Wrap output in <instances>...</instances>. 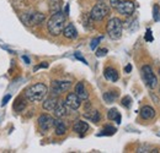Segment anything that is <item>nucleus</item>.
I'll list each match as a JSON object with an SVG mask.
<instances>
[{"mask_svg":"<svg viewBox=\"0 0 160 153\" xmlns=\"http://www.w3.org/2000/svg\"><path fill=\"white\" fill-rule=\"evenodd\" d=\"M64 25H65V15L62 11H57L48 20L47 27L52 36H58L63 32Z\"/></svg>","mask_w":160,"mask_h":153,"instance_id":"nucleus-1","label":"nucleus"},{"mask_svg":"<svg viewBox=\"0 0 160 153\" xmlns=\"http://www.w3.org/2000/svg\"><path fill=\"white\" fill-rule=\"evenodd\" d=\"M47 93H48V87L44 83H36L30 86L25 91V97L30 102H41L44 99Z\"/></svg>","mask_w":160,"mask_h":153,"instance_id":"nucleus-2","label":"nucleus"},{"mask_svg":"<svg viewBox=\"0 0 160 153\" xmlns=\"http://www.w3.org/2000/svg\"><path fill=\"white\" fill-rule=\"evenodd\" d=\"M122 21L117 17H112L107 22V33L110 36V38L112 39H120L122 37Z\"/></svg>","mask_w":160,"mask_h":153,"instance_id":"nucleus-3","label":"nucleus"},{"mask_svg":"<svg viewBox=\"0 0 160 153\" xmlns=\"http://www.w3.org/2000/svg\"><path fill=\"white\" fill-rule=\"evenodd\" d=\"M20 19L26 26H36L42 23L46 20V16L41 12H25L21 15Z\"/></svg>","mask_w":160,"mask_h":153,"instance_id":"nucleus-4","label":"nucleus"},{"mask_svg":"<svg viewBox=\"0 0 160 153\" xmlns=\"http://www.w3.org/2000/svg\"><path fill=\"white\" fill-rule=\"evenodd\" d=\"M142 75H143V78H144V81H145V83H147V86L149 88H152V90L157 88V86H158V78L155 76L153 69L149 65H144L142 67Z\"/></svg>","mask_w":160,"mask_h":153,"instance_id":"nucleus-5","label":"nucleus"},{"mask_svg":"<svg viewBox=\"0 0 160 153\" xmlns=\"http://www.w3.org/2000/svg\"><path fill=\"white\" fill-rule=\"evenodd\" d=\"M108 12H110V7L103 2H99L91 9L90 17L95 21H101L108 15Z\"/></svg>","mask_w":160,"mask_h":153,"instance_id":"nucleus-6","label":"nucleus"},{"mask_svg":"<svg viewBox=\"0 0 160 153\" xmlns=\"http://www.w3.org/2000/svg\"><path fill=\"white\" fill-rule=\"evenodd\" d=\"M72 86V82L70 81H53L52 85H51V92H52V96H59L60 93L68 91Z\"/></svg>","mask_w":160,"mask_h":153,"instance_id":"nucleus-7","label":"nucleus"},{"mask_svg":"<svg viewBox=\"0 0 160 153\" xmlns=\"http://www.w3.org/2000/svg\"><path fill=\"white\" fill-rule=\"evenodd\" d=\"M134 9H136V6H134L133 1H128V0L122 1L120 5L116 7V10L120 12L121 15H124V16L132 15L134 12Z\"/></svg>","mask_w":160,"mask_h":153,"instance_id":"nucleus-8","label":"nucleus"},{"mask_svg":"<svg viewBox=\"0 0 160 153\" xmlns=\"http://www.w3.org/2000/svg\"><path fill=\"white\" fill-rule=\"evenodd\" d=\"M54 124V119L48 114H42L38 118V126L42 131H48L49 129H52Z\"/></svg>","mask_w":160,"mask_h":153,"instance_id":"nucleus-9","label":"nucleus"},{"mask_svg":"<svg viewBox=\"0 0 160 153\" xmlns=\"http://www.w3.org/2000/svg\"><path fill=\"white\" fill-rule=\"evenodd\" d=\"M64 103H65V105L68 108L75 110V109H78L80 105H81V99L75 93H69L67 96V98H65V102Z\"/></svg>","mask_w":160,"mask_h":153,"instance_id":"nucleus-10","label":"nucleus"},{"mask_svg":"<svg viewBox=\"0 0 160 153\" xmlns=\"http://www.w3.org/2000/svg\"><path fill=\"white\" fill-rule=\"evenodd\" d=\"M62 33L64 35L65 38H68V39H75L78 37V31H77V28L74 27L73 23H68L67 26H64Z\"/></svg>","mask_w":160,"mask_h":153,"instance_id":"nucleus-11","label":"nucleus"},{"mask_svg":"<svg viewBox=\"0 0 160 153\" xmlns=\"http://www.w3.org/2000/svg\"><path fill=\"white\" fill-rule=\"evenodd\" d=\"M58 97L57 96H51L48 97L44 102H43V109L47 110V112H53V109L57 107L58 104Z\"/></svg>","mask_w":160,"mask_h":153,"instance_id":"nucleus-12","label":"nucleus"},{"mask_svg":"<svg viewBox=\"0 0 160 153\" xmlns=\"http://www.w3.org/2000/svg\"><path fill=\"white\" fill-rule=\"evenodd\" d=\"M73 130H74L77 134H79L80 136H82V135L89 130V125H88V123H85V121H82V120H78V121L73 125Z\"/></svg>","mask_w":160,"mask_h":153,"instance_id":"nucleus-13","label":"nucleus"},{"mask_svg":"<svg viewBox=\"0 0 160 153\" xmlns=\"http://www.w3.org/2000/svg\"><path fill=\"white\" fill-rule=\"evenodd\" d=\"M53 113H54V116L58 118V119H62L67 115V105L64 102H58L57 107L53 109Z\"/></svg>","mask_w":160,"mask_h":153,"instance_id":"nucleus-14","label":"nucleus"},{"mask_svg":"<svg viewBox=\"0 0 160 153\" xmlns=\"http://www.w3.org/2000/svg\"><path fill=\"white\" fill-rule=\"evenodd\" d=\"M75 95L79 97L81 100H86L88 99V92L85 90V86H84V82H78L77 86H75Z\"/></svg>","mask_w":160,"mask_h":153,"instance_id":"nucleus-15","label":"nucleus"},{"mask_svg":"<svg viewBox=\"0 0 160 153\" xmlns=\"http://www.w3.org/2000/svg\"><path fill=\"white\" fill-rule=\"evenodd\" d=\"M103 75H105V78L106 80H108V81H111V82H116L117 80H118V72L113 69V67H107V69H105V72H103Z\"/></svg>","mask_w":160,"mask_h":153,"instance_id":"nucleus-16","label":"nucleus"},{"mask_svg":"<svg viewBox=\"0 0 160 153\" xmlns=\"http://www.w3.org/2000/svg\"><path fill=\"white\" fill-rule=\"evenodd\" d=\"M140 116H142L143 119H145V120H150V119H153V118L155 116V110H154L152 107L145 105V107H143L142 110H140Z\"/></svg>","mask_w":160,"mask_h":153,"instance_id":"nucleus-17","label":"nucleus"},{"mask_svg":"<svg viewBox=\"0 0 160 153\" xmlns=\"http://www.w3.org/2000/svg\"><path fill=\"white\" fill-rule=\"evenodd\" d=\"M53 126H54V129H56V135H58V136H63V135L65 134V131H67L65 124H64L60 119H58V118L54 120Z\"/></svg>","mask_w":160,"mask_h":153,"instance_id":"nucleus-18","label":"nucleus"},{"mask_svg":"<svg viewBox=\"0 0 160 153\" xmlns=\"http://www.w3.org/2000/svg\"><path fill=\"white\" fill-rule=\"evenodd\" d=\"M84 116H85L86 119H89V120L94 121V123H99V121H100V119H101V115L98 110H91V112H89V113H85Z\"/></svg>","mask_w":160,"mask_h":153,"instance_id":"nucleus-19","label":"nucleus"},{"mask_svg":"<svg viewBox=\"0 0 160 153\" xmlns=\"http://www.w3.org/2000/svg\"><path fill=\"white\" fill-rule=\"evenodd\" d=\"M107 118H108L110 120H115L117 124H121V114L118 113V110H117L116 108H113V109H110V110H108Z\"/></svg>","mask_w":160,"mask_h":153,"instance_id":"nucleus-20","label":"nucleus"},{"mask_svg":"<svg viewBox=\"0 0 160 153\" xmlns=\"http://www.w3.org/2000/svg\"><path fill=\"white\" fill-rule=\"evenodd\" d=\"M117 96H118V93H116V92H112V91L106 92V93L103 95V100H105L106 103H113V102L116 100Z\"/></svg>","mask_w":160,"mask_h":153,"instance_id":"nucleus-21","label":"nucleus"},{"mask_svg":"<svg viewBox=\"0 0 160 153\" xmlns=\"http://www.w3.org/2000/svg\"><path fill=\"white\" fill-rule=\"evenodd\" d=\"M116 128H113V126H106L103 130H102V132L99 134V136H111V135L116 134Z\"/></svg>","mask_w":160,"mask_h":153,"instance_id":"nucleus-22","label":"nucleus"},{"mask_svg":"<svg viewBox=\"0 0 160 153\" xmlns=\"http://www.w3.org/2000/svg\"><path fill=\"white\" fill-rule=\"evenodd\" d=\"M25 107H26V102L22 100L21 98H19V99L15 102V104H14V109H15L16 112H22V110L25 109Z\"/></svg>","mask_w":160,"mask_h":153,"instance_id":"nucleus-23","label":"nucleus"},{"mask_svg":"<svg viewBox=\"0 0 160 153\" xmlns=\"http://www.w3.org/2000/svg\"><path fill=\"white\" fill-rule=\"evenodd\" d=\"M122 105L123 107H126V108H131V105H132V99H131V97H123L122 98Z\"/></svg>","mask_w":160,"mask_h":153,"instance_id":"nucleus-24","label":"nucleus"},{"mask_svg":"<svg viewBox=\"0 0 160 153\" xmlns=\"http://www.w3.org/2000/svg\"><path fill=\"white\" fill-rule=\"evenodd\" d=\"M101 39H102V37H99V38H94L92 40H91V44H90V48L94 50V49H96V47L99 45V43L101 42Z\"/></svg>","mask_w":160,"mask_h":153,"instance_id":"nucleus-25","label":"nucleus"},{"mask_svg":"<svg viewBox=\"0 0 160 153\" xmlns=\"http://www.w3.org/2000/svg\"><path fill=\"white\" fill-rule=\"evenodd\" d=\"M107 53H108V50H107L106 48H101V49H98V50H96V57L98 58L105 57Z\"/></svg>","mask_w":160,"mask_h":153,"instance_id":"nucleus-26","label":"nucleus"},{"mask_svg":"<svg viewBox=\"0 0 160 153\" xmlns=\"http://www.w3.org/2000/svg\"><path fill=\"white\" fill-rule=\"evenodd\" d=\"M122 1H124V0H110V4H111V6H112L113 9H116Z\"/></svg>","mask_w":160,"mask_h":153,"instance_id":"nucleus-27","label":"nucleus"},{"mask_svg":"<svg viewBox=\"0 0 160 153\" xmlns=\"http://www.w3.org/2000/svg\"><path fill=\"white\" fill-rule=\"evenodd\" d=\"M158 10H159V7H158V6H154V20L160 21V17H159V15H158Z\"/></svg>","mask_w":160,"mask_h":153,"instance_id":"nucleus-28","label":"nucleus"},{"mask_svg":"<svg viewBox=\"0 0 160 153\" xmlns=\"http://www.w3.org/2000/svg\"><path fill=\"white\" fill-rule=\"evenodd\" d=\"M145 39H147V40H149V42H152V40H153V37H152V31H150V30H148V31H147Z\"/></svg>","mask_w":160,"mask_h":153,"instance_id":"nucleus-29","label":"nucleus"},{"mask_svg":"<svg viewBox=\"0 0 160 153\" xmlns=\"http://www.w3.org/2000/svg\"><path fill=\"white\" fill-rule=\"evenodd\" d=\"M10 98H11V96H10V95H6V96H5V97H4V98H2V102H1V105L4 107V105H5L6 103H8V100H9Z\"/></svg>","mask_w":160,"mask_h":153,"instance_id":"nucleus-30","label":"nucleus"},{"mask_svg":"<svg viewBox=\"0 0 160 153\" xmlns=\"http://www.w3.org/2000/svg\"><path fill=\"white\" fill-rule=\"evenodd\" d=\"M42 67H44V69L48 67V64H47V63H43V64H41V65H37V66L35 67V71H37L38 69H42Z\"/></svg>","mask_w":160,"mask_h":153,"instance_id":"nucleus-31","label":"nucleus"},{"mask_svg":"<svg viewBox=\"0 0 160 153\" xmlns=\"http://www.w3.org/2000/svg\"><path fill=\"white\" fill-rule=\"evenodd\" d=\"M75 58H77V59H79V60H81V61H82V63H84L85 65L88 64V63H86V60H85L84 58H82L81 55H80V53H75Z\"/></svg>","mask_w":160,"mask_h":153,"instance_id":"nucleus-32","label":"nucleus"},{"mask_svg":"<svg viewBox=\"0 0 160 153\" xmlns=\"http://www.w3.org/2000/svg\"><path fill=\"white\" fill-rule=\"evenodd\" d=\"M131 70H132V65H127L126 67H124V71L128 74V72H131Z\"/></svg>","mask_w":160,"mask_h":153,"instance_id":"nucleus-33","label":"nucleus"},{"mask_svg":"<svg viewBox=\"0 0 160 153\" xmlns=\"http://www.w3.org/2000/svg\"><path fill=\"white\" fill-rule=\"evenodd\" d=\"M22 59H23V61H26V64H30V59H28L27 57H25V55H23Z\"/></svg>","mask_w":160,"mask_h":153,"instance_id":"nucleus-34","label":"nucleus"},{"mask_svg":"<svg viewBox=\"0 0 160 153\" xmlns=\"http://www.w3.org/2000/svg\"><path fill=\"white\" fill-rule=\"evenodd\" d=\"M52 1H58V0H52Z\"/></svg>","mask_w":160,"mask_h":153,"instance_id":"nucleus-35","label":"nucleus"},{"mask_svg":"<svg viewBox=\"0 0 160 153\" xmlns=\"http://www.w3.org/2000/svg\"><path fill=\"white\" fill-rule=\"evenodd\" d=\"M159 75H160V69H159Z\"/></svg>","mask_w":160,"mask_h":153,"instance_id":"nucleus-36","label":"nucleus"}]
</instances>
